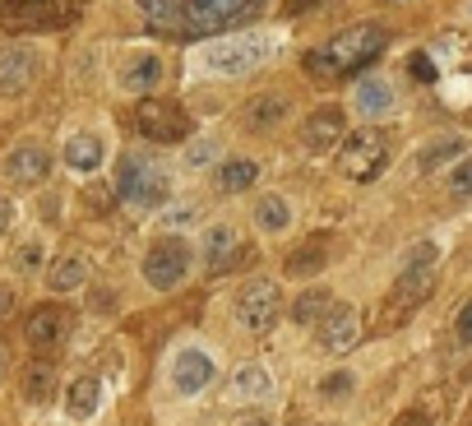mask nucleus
I'll use <instances>...</instances> for the list:
<instances>
[{"label": "nucleus", "mask_w": 472, "mask_h": 426, "mask_svg": "<svg viewBox=\"0 0 472 426\" xmlns=\"http://www.w3.org/2000/svg\"><path fill=\"white\" fill-rule=\"evenodd\" d=\"M140 10L149 15V24H158L163 33H181V37H218L232 28L255 24L268 0H140Z\"/></svg>", "instance_id": "nucleus-1"}, {"label": "nucleus", "mask_w": 472, "mask_h": 426, "mask_svg": "<svg viewBox=\"0 0 472 426\" xmlns=\"http://www.w3.org/2000/svg\"><path fill=\"white\" fill-rule=\"evenodd\" d=\"M389 47V33L380 24H352L343 33H333L329 42H320L315 51H306V75L315 80H348L362 75V69Z\"/></svg>", "instance_id": "nucleus-2"}, {"label": "nucleus", "mask_w": 472, "mask_h": 426, "mask_svg": "<svg viewBox=\"0 0 472 426\" xmlns=\"http://www.w3.org/2000/svg\"><path fill=\"white\" fill-rule=\"evenodd\" d=\"M116 195L130 208L158 213L172 199V167L149 158V154H121V163H116Z\"/></svg>", "instance_id": "nucleus-3"}, {"label": "nucleus", "mask_w": 472, "mask_h": 426, "mask_svg": "<svg viewBox=\"0 0 472 426\" xmlns=\"http://www.w3.org/2000/svg\"><path fill=\"white\" fill-rule=\"evenodd\" d=\"M268 51V37L264 33H218L214 42H205L194 51V69L199 75H246V69H255Z\"/></svg>", "instance_id": "nucleus-4"}, {"label": "nucleus", "mask_w": 472, "mask_h": 426, "mask_svg": "<svg viewBox=\"0 0 472 426\" xmlns=\"http://www.w3.org/2000/svg\"><path fill=\"white\" fill-rule=\"evenodd\" d=\"M89 0H0V28L10 33H60L84 15Z\"/></svg>", "instance_id": "nucleus-5"}, {"label": "nucleus", "mask_w": 472, "mask_h": 426, "mask_svg": "<svg viewBox=\"0 0 472 426\" xmlns=\"http://www.w3.org/2000/svg\"><path fill=\"white\" fill-rule=\"evenodd\" d=\"M431 293H435V246H431V241H417V246L408 250V260H403V273L393 278V293H389L384 311L398 320V315L417 311Z\"/></svg>", "instance_id": "nucleus-6"}, {"label": "nucleus", "mask_w": 472, "mask_h": 426, "mask_svg": "<svg viewBox=\"0 0 472 426\" xmlns=\"http://www.w3.org/2000/svg\"><path fill=\"white\" fill-rule=\"evenodd\" d=\"M236 325L246 334H274L278 320L288 315V302H283V288H278V278H250L241 282V293H236Z\"/></svg>", "instance_id": "nucleus-7"}, {"label": "nucleus", "mask_w": 472, "mask_h": 426, "mask_svg": "<svg viewBox=\"0 0 472 426\" xmlns=\"http://www.w3.org/2000/svg\"><path fill=\"white\" fill-rule=\"evenodd\" d=\"M134 130H140V139H149V144H185L194 134L190 112L176 98H153V93L140 98V107H134Z\"/></svg>", "instance_id": "nucleus-8"}, {"label": "nucleus", "mask_w": 472, "mask_h": 426, "mask_svg": "<svg viewBox=\"0 0 472 426\" xmlns=\"http://www.w3.org/2000/svg\"><path fill=\"white\" fill-rule=\"evenodd\" d=\"M190 264H194V250H190L185 237H158L149 246L140 273H144V282H149L153 293H176L181 282L190 278Z\"/></svg>", "instance_id": "nucleus-9"}, {"label": "nucleus", "mask_w": 472, "mask_h": 426, "mask_svg": "<svg viewBox=\"0 0 472 426\" xmlns=\"http://www.w3.org/2000/svg\"><path fill=\"white\" fill-rule=\"evenodd\" d=\"M384 167H389V134L384 130L366 125V130H352L339 144V172L348 181H375Z\"/></svg>", "instance_id": "nucleus-10"}, {"label": "nucleus", "mask_w": 472, "mask_h": 426, "mask_svg": "<svg viewBox=\"0 0 472 426\" xmlns=\"http://www.w3.org/2000/svg\"><path fill=\"white\" fill-rule=\"evenodd\" d=\"M70 338H75V311H65V306H56V302H42V306L28 311V320H24V343H28L33 352H42V357H60Z\"/></svg>", "instance_id": "nucleus-11"}, {"label": "nucleus", "mask_w": 472, "mask_h": 426, "mask_svg": "<svg viewBox=\"0 0 472 426\" xmlns=\"http://www.w3.org/2000/svg\"><path fill=\"white\" fill-rule=\"evenodd\" d=\"M47 69V51L37 42H5L0 47V98H24Z\"/></svg>", "instance_id": "nucleus-12"}, {"label": "nucleus", "mask_w": 472, "mask_h": 426, "mask_svg": "<svg viewBox=\"0 0 472 426\" xmlns=\"http://www.w3.org/2000/svg\"><path fill=\"white\" fill-rule=\"evenodd\" d=\"M315 343H320V352H352V347L362 343V311L333 302V306L315 320Z\"/></svg>", "instance_id": "nucleus-13"}, {"label": "nucleus", "mask_w": 472, "mask_h": 426, "mask_svg": "<svg viewBox=\"0 0 472 426\" xmlns=\"http://www.w3.org/2000/svg\"><path fill=\"white\" fill-rule=\"evenodd\" d=\"M301 139H306L310 154H333V149L348 139V112L333 107V102L315 107V112L306 116V125H301Z\"/></svg>", "instance_id": "nucleus-14"}, {"label": "nucleus", "mask_w": 472, "mask_h": 426, "mask_svg": "<svg viewBox=\"0 0 472 426\" xmlns=\"http://www.w3.org/2000/svg\"><path fill=\"white\" fill-rule=\"evenodd\" d=\"M163 80H167V65H163L158 51H130V56L121 60V69H116V84H121L125 93H134V98L158 93Z\"/></svg>", "instance_id": "nucleus-15"}, {"label": "nucleus", "mask_w": 472, "mask_h": 426, "mask_svg": "<svg viewBox=\"0 0 472 426\" xmlns=\"http://www.w3.org/2000/svg\"><path fill=\"white\" fill-rule=\"evenodd\" d=\"M214 376H218V367H214V357H209L205 347H181L176 357H172V385H176L185 399L205 394V389L214 385Z\"/></svg>", "instance_id": "nucleus-16"}, {"label": "nucleus", "mask_w": 472, "mask_h": 426, "mask_svg": "<svg viewBox=\"0 0 472 426\" xmlns=\"http://www.w3.org/2000/svg\"><path fill=\"white\" fill-rule=\"evenodd\" d=\"M0 172H5V181H10L15 190H37V186L51 176V154L37 149V144H19V149L5 154Z\"/></svg>", "instance_id": "nucleus-17"}, {"label": "nucleus", "mask_w": 472, "mask_h": 426, "mask_svg": "<svg viewBox=\"0 0 472 426\" xmlns=\"http://www.w3.org/2000/svg\"><path fill=\"white\" fill-rule=\"evenodd\" d=\"M65 167H70L75 176H93L102 163H107V144H102V134L93 130H75L70 139H65Z\"/></svg>", "instance_id": "nucleus-18"}, {"label": "nucleus", "mask_w": 472, "mask_h": 426, "mask_svg": "<svg viewBox=\"0 0 472 426\" xmlns=\"http://www.w3.org/2000/svg\"><path fill=\"white\" fill-rule=\"evenodd\" d=\"M393 84L384 80V75H362L357 80V89H352V107L366 116V121H380V116H389L393 112Z\"/></svg>", "instance_id": "nucleus-19"}, {"label": "nucleus", "mask_w": 472, "mask_h": 426, "mask_svg": "<svg viewBox=\"0 0 472 426\" xmlns=\"http://www.w3.org/2000/svg\"><path fill=\"white\" fill-rule=\"evenodd\" d=\"M236 246H241V237H236L232 223H209V228H205V269H209V273L232 269Z\"/></svg>", "instance_id": "nucleus-20"}, {"label": "nucleus", "mask_w": 472, "mask_h": 426, "mask_svg": "<svg viewBox=\"0 0 472 426\" xmlns=\"http://www.w3.org/2000/svg\"><path fill=\"white\" fill-rule=\"evenodd\" d=\"M329 269V237H310V241H301L292 255H288V264H283V278H320Z\"/></svg>", "instance_id": "nucleus-21"}, {"label": "nucleus", "mask_w": 472, "mask_h": 426, "mask_svg": "<svg viewBox=\"0 0 472 426\" xmlns=\"http://www.w3.org/2000/svg\"><path fill=\"white\" fill-rule=\"evenodd\" d=\"M250 223L264 232V237H283L288 228H292V204H288V195H259L255 199V208H250Z\"/></svg>", "instance_id": "nucleus-22"}, {"label": "nucleus", "mask_w": 472, "mask_h": 426, "mask_svg": "<svg viewBox=\"0 0 472 426\" xmlns=\"http://www.w3.org/2000/svg\"><path fill=\"white\" fill-rule=\"evenodd\" d=\"M288 112H292V102H288V93H259V98H250L246 102V130H278L283 121H288Z\"/></svg>", "instance_id": "nucleus-23"}, {"label": "nucleus", "mask_w": 472, "mask_h": 426, "mask_svg": "<svg viewBox=\"0 0 472 426\" xmlns=\"http://www.w3.org/2000/svg\"><path fill=\"white\" fill-rule=\"evenodd\" d=\"M259 181V163L255 158H218L214 163V190L218 195H241Z\"/></svg>", "instance_id": "nucleus-24"}, {"label": "nucleus", "mask_w": 472, "mask_h": 426, "mask_svg": "<svg viewBox=\"0 0 472 426\" xmlns=\"http://www.w3.org/2000/svg\"><path fill=\"white\" fill-rule=\"evenodd\" d=\"M98 408H102V385L93 376H79L65 385V417L70 421H89V417H98Z\"/></svg>", "instance_id": "nucleus-25"}, {"label": "nucleus", "mask_w": 472, "mask_h": 426, "mask_svg": "<svg viewBox=\"0 0 472 426\" xmlns=\"http://www.w3.org/2000/svg\"><path fill=\"white\" fill-rule=\"evenodd\" d=\"M463 154H467V139H463V134H435L431 144L417 154V172H440V167H454Z\"/></svg>", "instance_id": "nucleus-26"}, {"label": "nucleus", "mask_w": 472, "mask_h": 426, "mask_svg": "<svg viewBox=\"0 0 472 426\" xmlns=\"http://www.w3.org/2000/svg\"><path fill=\"white\" fill-rule=\"evenodd\" d=\"M232 394L246 399V403H259V399L274 394V376H268V367H259V362H241L232 371Z\"/></svg>", "instance_id": "nucleus-27"}, {"label": "nucleus", "mask_w": 472, "mask_h": 426, "mask_svg": "<svg viewBox=\"0 0 472 426\" xmlns=\"http://www.w3.org/2000/svg\"><path fill=\"white\" fill-rule=\"evenodd\" d=\"M84 282H89V260H84V255H65V260H56V264L47 269V288H51L56 297L79 293Z\"/></svg>", "instance_id": "nucleus-28"}, {"label": "nucleus", "mask_w": 472, "mask_h": 426, "mask_svg": "<svg viewBox=\"0 0 472 426\" xmlns=\"http://www.w3.org/2000/svg\"><path fill=\"white\" fill-rule=\"evenodd\" d=\"M329 306H333V293L320 288V282H310V288H301V293L292 297V306H288L283 320H292V325H315Z\"/></svg>", "instance_id": "nucleus-29"}, {"label": "nucleus", "mask_w": 472, "mask_h": 426, "mask_svg": "<svg viewBox=\"0 0 472 426\" xmlns=\"http://www.w3.org/2000/svg\"><path fill=\"white\" fill-rule=\"evenodd\" d=\"M51 399H56V371L51 367H33L24 376V403L28 408H47Z\"/></svg>", "instance_id": "nucleus-30"}, {"label": "nucleus", "mask_w": 472, "mask_h": 426, "mask_svg": "<svg viewBox=\"0 0 472 426\" xmlns=\"http://www.w3.org/2000/svg\"><path fill=\"white\" fill-rule=\"evenodd\" d=\"M42 269H47V241L33 237V241H24V246L15 250V273H28V278H33V273H42Z\"/></svg>", "instance_id": "nucleus-31"}, {"label": "nucleus", "mask_w": 472, "mask_h": 426, "mask_svg": "<svg viewBox=\"0 0 472 426\" xmlns=\"http://www.w3.org/2000/svg\"><path fill=\"white\" fill-rule=\"evenodd\" d=\"M352 389H357V376H352V371H333V376L320 380V399H324V403H343V399H352Z\"/></svg>", "instance_id": "nucleus-32"}, {"label": "nucleus", "mask_w": 472, "mask_h": 426, "mask_svg": "<svg viewBox=\"0 0 472 426\" xmlns=\"http://www.w3.org/2000/svg\"><path fill=\"white\" fill-rule=\"evenodd\" d=\"M214 163H218L214 139H185V167H214Z\"/></svg>", "instance_id": "nucleus-33"}, {"label": "nucleus", "mask_w": 472, "mask_h": 426, "mask_svg": "<svg viewBox=\"0 0 472 426\" xmlns=\"http://www.w3.org/2000/svg\"><path fill=\"white\" fill-rule=\"evenodd\" d=\"M449 195L454 199H472V154H463L449 172Z\"/></svg>", "instance_id": "nucleus-34"}, {"label": "nucleus", "mask_w": 472, "mask_h": 426, "mask_svg": "<svg viewBox=\"0 0 472 426\" xmlns=\"http://www.w3.org/2000/svg\"><path fill=\"white\" fill-rule=\"evenodd\" d=\"M454 338H458L463 347H472V302H463V311L454 315Z\"/></svg>", "instance_id": "nucleus-35"}, {"label": "nucleus", "mask_w": 472, "mask_h": 426, "mask_svg": "<svg viewBox=\"0 0 472 426\" xmlns=\"http://www.w3.org/2000/svg\"><path fill=\"white\" fill-rule=\"evenodd\" d=\"M393 426H431V412L426 408H408V412H398Z\"/></svg>", "instance_id": "nucleus-36"}, {"label": "nucleus", "mask_w": 472, "mask_h": 426, "mask_svg": "<svg viewBox=\"0 0 472 426\" xmlns=\"http://www.w3.org/2000/svg\"><path fill=\"white\" fill-rule=\"evenodd\" d=\"M15 306H19V302H15V288H10V282H0V325L15 315Z\"/></svg>", "instance_id": "nucleus-37"}, {"label": "nucleus", "mask_w": 472, "mask_h": 426, "mask_svg": "<svg viewBox=\"0 0 472 426\" xmlns=\"http://www.w3.org/2000/svg\"><path fill=\"white\" fill-rule=\"evenodd\" d=\"M10 223H15V204H10L5 195H0V237L10 232Z\"/></svg>", "instance_id": "nucleus-38"}, {"label": "nucleus", "mask_w": 472, "mask_h": 426, "mask_svg": "<svg viewBox=\"0 0 472 426\" xmlns=\"http://www.w3.org/2000/svg\"><path fill=\"white\" fill-rule=\"evenodd\" d=\"M315 5H320V0H288V15L297 19V15H310Z\"/></svg>", "instance_id": "nucleus-39"}, {"label": "nucleus", "mask_w": 472, "mask_h": 426, "mask_svg": "<svg viewBox=\"0 0 472 426\" xmlns=\"http://www.w3.org/2000/svg\"><path fill=\"white\" fill-rule=\"evenodd\" d=\"M236 426H274V417H264V412H250V417H241Z\"/></svg>", "instance_id": "nucleus-40"}, {"label": "nucleus", "mask_w": 472, "mask_h": 426, "mask_svg": "<svg viewBox=\"0 0 472 426\" xmlns=\"http://www.w3.org/2000/svg\"><path fill=\"white\" fill-rule=\"evenodd\" d=\"M0 376H5V347H0Z\"/></svg>", "instance_id": "nucleus-41"}]
</instances>
